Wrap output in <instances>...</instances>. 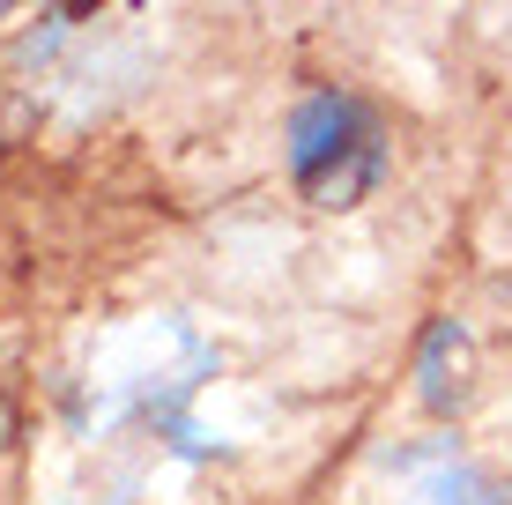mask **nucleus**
<instances>
[{
	"label": "nucleus",
	"mask_w": 512,
	"mask_h": 505,
	"mask_svg": "<svg viewBox=\"0 0 512 505\" xmlns=\"http://www.w3.org/2000/svg\"><path fill=\"white\" fill-rule=\"evenodd\" d=\"M386 505H490V498H483V483H475L468 461H453V454H416V461L394 468Z\"/></svg>",
	"instance_id": "f257e3e1"
}]
</instances>
